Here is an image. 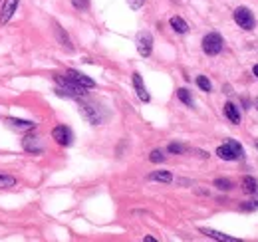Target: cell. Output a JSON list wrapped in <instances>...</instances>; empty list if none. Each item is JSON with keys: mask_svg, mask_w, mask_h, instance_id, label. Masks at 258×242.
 I'll return each instance as SVG.
<instances>
[{"mask_svg": "<svg viewBox=\"0 0 258 242\" xmlns=\"http://www.w3.org/2000/svg\"><path fill=\"white\" fill-rule=\"evenodd\" d=\"M58 87H56V94L60 97H72V99H81L88 96V92H85V87L76 83L74 80H70L68 76H56L54 78Z\"/></svg>", "mask_w": 258, "mask_h": 242, "instance_id": "cell-1", "label": "cell"}, {"mask_svg": "<svg viewBox=\"0 0 258 242\" xmlns=\"http://www.w3.org/2000/svg\"><path fill=\"white\" fill-rule=\"evenodd\" d=\"M217 155L223 159V161H241L244 157V149L239 141L234 139H228L225 145L217 147Z\"/></svg>", "mask_w": 258, "mask_h": 242, "instance_id": "cell-2", "label": "cell"}, {"mask_svg": "<svg viewBox=\"0 0 258 242\" xmlns=\"http://www.w3.org/2000/svg\"><path fill=\"white\" fill-rule=\"evenodd\" d=\"M80 112H81V115L88 119L92 125H101L105 119H107V113H105V109L101 107V105H97V103H81L80 105Z\"/></svg>", "mask_w": 258, "mask_h": 242, "instance_id": "cell-3", "label": "cell"}, {"mask_svg": "<svg viewBox=\"0 0 258 242\" xmlns=\"http://www.w3.org/2000/svg\"><path fill=\"white\" fill-rule=\"evenodd\" d=\"M223 36L221 34H217V32H210V34H207L205 38H203V52L207 54V56H217V54H221L223 52Z\"/></svg>", "mask_w": 258, "mask_h": 242, "instance_id": "cell-4", "label": "cell"}, {"mask_svg": "<svg viewBox=\"0 0 258 242\" xmlns=\"http://www.w3.org/2000/svg\"><path fill=\"white\" fill-rule=\"evenodd\" d=\"M234 22L239 24L242 30H252L256 20H254V14L246 8V6H239L234 10Z\"/></svg>", "mask_w": 258, "mask_h": 242, "instance_id": "cell-5", "label": "cell"}, {"mask_svg": "<svg viewBox=\"0 0 258 242\" xmlns=\"http://www.w3.org/2000/svg\"><path fill=\"white\" fill-rule=\"evenodd\" d=\"M52 137H54V141H56L58 145H62V147H70L72 141H74L72 129L66 127V125H58V127H54V129H52Z\"/></svg>", "mask_w": 258, "mask_h": 242, "instance_id": "cell-6", "label": "cell"}, {"mask_svg": "<svg viewBox=\"0 0 258 242\" xmlns=\"http://www.w3.org/2000/svg\"><path fill=\"white\" fill-rule=\"evenodd\" d=\"M137 52L143 56V58H149L153 52V36L149 32H139L137 34Z\"/></svg>", "mask_w": 258, "mask_h": 242, "instance_id": "cell-7", "label": "cell"}, {"mask_svg": "<svg viewBox=\"0 0 258 242\" xmlns=\"http://www.w3.org/2000/svg\"><path fill=\"white\" fill-rule=\"evenodd\" d=\"M66 76H68L70 80H74L76 83L83 85L85 90H90V87H96V81H94L92 78H88L85 74H81V72H78V70H68V72H66Z\"/></svg>", "mask_w": 258, "mask_h": 242, "instance_id": "cell-8", "label": "cell"}, {"mask_svg": "<svg viewBox=\"0 0 258 242\" xmlns=\"http://www.w3.org/2000/svg\"><path fill=\"white\" fill-rule=\"evenodd\" d=\"M16 8H18V0H4V2H2V12H0V24L4 26L6 22L14 16Z\"/></svg>", "mask_w": 258, "mask_h": 242, "instance_id": "cell-9", "label": "cell"}, {"mask_svg": "<svg viewBox=\"0 0 258 242\" xmlns=\"http://www.w3.org/2000/svg\"><path fill=\"white\" fill-rule=\"evenodd\" d=\"M133 87H135V94H137V97H139L143 103H149V101H151V96H149V92L145 90L143 78H141L137 72L133 74Z\"/></svg>", "mask_w": 258, "mask_h": 242, "instance_id": "cell-10", "label": "cell"}, {"mask_svg": "<svg viewBox=\"0 0 258 242\" xmlns=\"http://www.w3.org/2000/svg\"><path fill=\"white\" fill-rule=\"evenodd\" d=\"M22 145L28 153H34V155L42 153V143H40V137H36V135H26L22 139Z\"/></svg>", "mask_w": 258, "mask_h": 242, "instance_id": "cell-11", "label": "cell"}, {"mask_svg": "<svg viewBox=\"0 0 258 242\" xmlns=\"http://www.w3.org/2000/svg\"><path fill=\"white\" fill-rule=\"evenodd\" d=\"M6 123L12 127V129H18V131H30L36 127L34 121H26V119H16V117H8Z\"/></svg>", "mask_w": 258, "mask_h": 242, "instance_id": "cell-12", "label": "cell"}, {"mask_svg": "<svg viewBox=\"0 0 258 242\" xmlns=\"http://www.w3.org/2000/svg\"><path fill=\"white\" fill-rule=\"evenodd\" d=\"M225 115H226V119L232 121L234 125L241 123V112H239V107H236L232 101H228V103L225 105Z\"/></svg>", "mask_w": 258, "mask_h": 242, "instance_id": "cell-13", "label": "cell"}, {"mask_svg": "<svg viewBox=\"0 0 258 242\" xmlns=\"http://www.w3.org/2000/svg\"><path fill=\"white\" fill-rule=\"evenodd\" d=\"M54 32H56V38H58V42L62 44V46L64 48H66V50H74V46H72V40L68 38V34L66 32H64V28L60 26V24H54Z\"/></svg>", "mask_w": 258, "mask_h": 242, "instance_id": "cell-14", "label": "cell"}, {"mask_svg": "<svg viewBox=\"0 0 258 242\" xmlns=\"http://www.w3.org/2000/svg\"><path fill=\"white\" fill-rule=\"evenodd\" d=\"M169 24H171V28H173L177 34H187L189 32V24L181 16H173V18L169 20Z\"/></svg>", "mask_w": 258, "mask_h": 242, "instance_id": "cell-15", "label": "cell"}, {"mask_svg": "<svg viewBox=\"0 0 258 242\" xmlns=\"http://www.w3.org/2000/svg\"><path fill=\"white\" fill-rule=\"evenodd\" d=\"M203 234H207L209 238H214V240H223V242H236L239 238H232L228 234H223V232H217V230H210V228H201Z\"/></svg>", "mask_w": 258, "mask_h": 242, "instance_id": "cell-16", "label": "cell"}, {"mask_svg": "<svg viewBox=\"0 0 258 242\" xmlns=\"http://www.w3.org/2000/svg\"><path fill=\"white\" fill-rule=\"evenodd\" d=\"M149 181H159V183H171L173 181V175L169 171H155L149 175Z\"/></svg>", "mask_w": 258, "mask_h": 242, "instance_id": "cell-17", "label": "cell"}, {"mask_svg": "<svg viewBox=\"0 0 258 242\" xmlns=\"http://www.w3.org/2000/svg\"><path fill=\"white\" fill-rule=\"evenodd\" d=\"M177 97H179L187 107H195V101H193V96H191V92L187 90V87H179V90H177Z\"/></svg>", "mask_w": 258, "mask_h": 242, "instance_id": "cell-18", "label": "cell"}, {"mask_svg": "<svg viewBox=\"0 0 258 242\" xmlns=\"http://www.w3.org/2000/svg\"><path fill=\"white\" fill-rule=\"evenodd\" d=\"M12 187H16V179L12 175L0 173V189H12Z\"/></svg>", "mask_w": 258, "mask_h": 242, "instance_id": "cell-19", "label": "cell"}, {"mask_svg": "<svg viewBox=\"0 0 258 242\" xmlns=\"http://www.w3.org/2000/svg\"><path fill=\"white\" fill-rule=\"evenodd\" d=\"M242 191H244V193H256V191H258V183H256V179H252V177H244V179H242Z\"/></svg>", "mask_w": 258, "mask_h": 242, "instance_id": "cell-20", "label": "cell"}, {"mask_svg": "<svg viewBox=\"0 0 258 242\" xmlns=\"http://www.w3.org/2000/svg\"><path fill=\"white\" fill-rule=\"evenodd\" d=\"M197 85L201 87L203 92H207V94L212 90V85H210V81H209V78H207V76H199V78H197Z\"/></svg>", "mask_w": 258, "mask_h": 242, "instance_id": "cell-21", "label": "cell"}, {"mask_svg": "<svg viewBox=\"0 0 258 242\" xmlns=\"http://www.w3.org/2000/svg\"><path fill=\"white\" fill-rule=\"evenodd\" d=\"M167 151L171 153V155H181V153H185V145H181V143H169Z\"/></svg>", "mask_w": 258, "mask_h": 242, "instance_id": "cell-22", "label": "cell"}, {"mask_svg": "<svg viewBox=\"0 0 258 242\" xmlns=\"http://www.w3.org/2000/svg\"><path fill=\"white\" fill-rule=\"evenodd\" d=\"M214 187L221 189V191H228V189H232V181H228V179H217V181H214Z\"/></svg>", "mask_w": 258, "mask_h": 242, "instance_id": "cell-23", "label": "cell"}, {"mask_svg": "<svg viewBox=\"0 0 258 242\" xmlns=\"http://www.w3.org/2000/svg\"><path fill=\"white\" fill-rule=\"evenodd\" d=\"M241 209H242V210H256V209H258V196H254V199H250L248 203H244Z\"/></svg>", "mask_w": 258, "mask_h": 242, "instance_id": "cell-24", "label": "cell"}, {"mask_svg": "<svg viewBox=\"0 0 258 242\" xmlns=\"http://www.w3.org/2000/svg\"><path fill=\"white\" fill-rule=\"evenodd\" d=\"M149 159H151L153 163H163L165 161V155L161 151H151V155H149Z\"/></svg>", "mask_w": 258, "mask_h": 242, "instance_id": "cell-25", "label": "cell"}, {"mask_svg": "<svg viewBox=\"0 0 258 242\" xmlns=\"http://www.w3.org/2000/svg\"><path fill=\"white\" fill-rule=\"evenodd\" d=\"M72 4H74V8H78V10H85L90 6V0H72Z\"/></svg>", "mask_w": 258, "mask_h": 242, "instance_id": "cell-26", "label": "cell"}, {"mask_svg": "<svg viewBox=\"0 0 258 242\" xmlns=\"http://www.w3.org/2000/svg\"><path fill=\"white\" fill-rule=\"evenodd\" d=\"M127 4L131 6L133 10H139V8H141V6L145 4V0H127Z\"/></svg>", "mask_w": 258, "mask_h": 242, "instance_id": "cell-27", "label": "cell"}, {"mask_svg": "<svg viewBox=\"0 0 258 242\" xmlns=\"http://www.w3.org/2000/svg\"><path fill=\"white\" fill-rule=\"evenodd\" d=\"M143 240H145V242H155V238H153V236H145Z\"/></svg>", "mask_w": 258, "mask_h": 242, "instance_id": "cell-28", "label": "cell"}, {"mask_svg": "<svg viewBox=\"0 0 258 242\" xmlns=\"http://www.w3.org/2000/svg\"><path fill=\"white\" fill-rule=\"evenodd\" d=\"M252 74H254V76H256V78H258V64H256V65H254V70H252Z\"/></svg>", "mask_w": 258, "mask_h": 242, "instance_id": "cell-29", "label": "cell"}, {"mask_svg": "<svg viewBox=\"0 0 258 242\" xmlns=\"http://www.w3.org/2000/svg\"><path fill=\"white\" fill-rule=\"evenodd\" d=\"M256 105H258V99H256Z\"/></svg>", "mask_w": 258, "mask_h": 242, "instance_id": "cell-30", "label": "cell"}, {"mask_svg": "<svg viewBox=\"0 0 258 242\" xmlns=\"http://www.w3.org/2000/svg\"><path fill=\"white\" fill-rule=\"evenodd\" d=\"M256 147H258V143H256Z\"/></svg>", "mask_w": 258, "mask_h": 242, "instance_id": "cell-31", "label": "cell"}]
</instances>
